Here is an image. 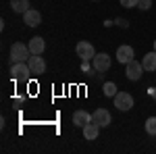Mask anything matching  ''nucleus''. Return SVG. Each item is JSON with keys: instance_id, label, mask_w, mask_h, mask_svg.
I'll list each match as a JSON object with an SVG mask.
<instances>
[{"instance_id": "obj_1", "label": "nucleus", "mask_w": 156, "mask_h": 154, "mask_svg": "<svg viewBox=\"0 0 156 154\" xmlns=\"http://www.w3.org/2000/svg\"><path fill=\"white\" fill-rule=\"evenodd\" d=\"M29 46H25L23 42H15L11 46V65L15 63H27L29 60Z\"/></svg>"}, {"instance_id": "obj_2", "label": "nucleus", "mask_w": 156, "mask_h": 154, "mask_svg": "<svg viewBox=\"0 0 156 154\" xmlns=\"http://www.w3.org/2000/svg\"><path fill=\"white\" fill-rule=\"evenodd\" d=\"M92 67H94V71L98 75H102V73H106L110 69V56H108L106 52H98L94 60H92Z\"/></svg>"}, {"instance_id": "obj_3", "label": "nucleus", "mask_w": 156, "mask_h": 154, "mask_svg": "<svg viewBox=\"0 0 156 154\" xmlns=\"http://www.w3.org/2000/svg\"><path fill=\"white\" fill-rule=\"evenodd\" d=\"M125 67H127V69H125V77H127L129 81H137V79L144 75V65L137 63L135 59H133L131 63H127Z\"/></svg>"}, {"instance_id": "obj_4", "label": "nucleus", "mask_w": 156, "mask_h": 154, "mask_svg": "<svg viewBox=\"0 0 156 154\" xmlns=\"http://www.w3.org/2000/svg\"><path fill=\"white\" fill-rule=\"evenodd\" d=\"M115 106L119 108V110H131L133 108V96L129 92H117L115 96Z\"/></svg>"}, {"instance_id": "obj_5", "label": "nucleus", "mask_w": 156, "mask_h": 154, "mask_svg": "<svg viewBox=\"0 0 156 154\" xmlns=\"http://www.w3.org/2000/svg\"><path fill=\"white\" fill-rule=\"evenodd\" d=\"M29 73H31V69H29L27 63H15V65L11 67V77L15 79V81H23V79H27Z\"/></svg>"}, {"instance_id": "obj_6", "label": "nucleus", "mask_w": 156, "mask_h": 154, "mask_svg": "<svg viewBox=\"0 0 156 154\" xmlns=\"http://www.w3.org/2000/svg\"><path fill=\"white\" fill-rule=\"evenodd\" d=\"M75 52H77V56L81 60H94V56H96V48L90 42H79L75 46Z\"/></svg>"}, {"instance_id": "obj_7", "label": "nucleus", "mask_w": 156, "mask_h": 154, "mask_svg": "<svg viewBox=\"0 0 156 154\" xmlns=\"http://www.w3.org/2000/svg\"><path fill=\"white\" fill-rule=\"evenodd\" d=\"M27 65H29L31 73H36V75L46 73V60L42 59V54H31V56H29V60H27Z\"/></svg>"}, {"instance_id": "obj_8", "label": "nucleus", "mask_w": 156, "mask_h": 154, "mask_svg": "<svg viewBox=\"0 0 156 154\" xmlns=\"http://www.w3.org/2000/svg\"><path fill=\"white\" fill-rule=\"evenodd\" d=\"M133 56H135V52H133V48L129 46V44L119 46V50H117V60H119V63L127 65V63H131V60H133Z\"/></svg>"}, {"instance_id": "obj_9", "label": "nucleus", "mask_w": 156, "mask_h": 154, "mask_svg": "<svg viewBox=\"0 0 156 154\" xmlns=\"http://www.w3.org/2000/svg\"><path fill=\"white\" fill-rule=\"evenodd\" d=\"M92 117H94V121H96L100 127H108L112 123V117H110V113H108L106 108H96Z\"/></svg>"}, {"instance_id": "obj_10", "label": "nucleus", "mask_w": 156, "mask_h": 154, "mask_svg": "<svg viewBox=\"0 0 156 154\" xmlns=\"http://www.w3.org/2000/svg\"><path fill=\"white\" fill-rule=\"evenodd\" d=\"M92 119H94V117H92L87 110H75V113H73V125L83 129V127L90 123V121H92Z\"/></svg>"}, {"instance_id": "obj_11", "label": "nucleus", "mask_w": 156, "mask_h": 154, "mask_svg": "<svg viewBox=\"0 0 156 154\" xmlns=\"http://www.w3.org/2000/svg\"><path fill=\"white\" fill-rule=\"evenodd\" d=\"M23 23L27 25V27H37V25L42 23V15H40V11L29 9V11L23 15Z\"/></svg>"}, {"instance_id": "obj_12", "label": "nucleus", "mask_w": 156, "mask_h": 154, "mask_svg": "<svg viewBox=\"0 0 156 154\" xmlns=\"http://www.w3.org/2000/svg\"><path fill=\"white\" fill-rule=\"evenodd\" d=\"M100 129H102V127H100V125H98L96 121L92 119V121H90V123H87V125L83 127V138L92 142V140H96L98 135H100Z\"/></svg>"}, {"instance_id": "obj_13", "label": "nucleus", "mask_w": 156, "mask_h": 154, "mask_svg": "<svg viewBox=\"0 0 156 154\" xmlns=\"http://www.w3.org/2000/svg\"><path fill=\"white\" fill-rule=\"evenodd\" d=\"M44 50H46V42H44V38H31L29 40V52L31 54H44Z\"/></svg>"}, {"instance_id": "obj_14", "label": "nucleus", "mask_w": 156, "mask_h": 154, "mask_svg": "<svg viewBox=\"0 0 156 154\" xmlns=\"http://www.w3.org/2000/svg\"><path fill=\"white\" fill-rule=\"evenodd\" d=\"M142 65H144V71H148V73L156 71V50L146 54L144 59H142Z\"/></svg>"}, {"instance_id": "obj_15", "label": "nucleus", "mask_w": 156, "mask_h": 154, "mask_svg": "<svg viewBox=\"0 0 156 154\" xmlns=\"http://www.w3.org/2000/svg\"><path fill=\"white\" fill-rule=\"evenodd\" d=\"M11 9L19 15H25L29 11V0H11Z\"/></svg>"}, {"instance_id": "obj_16", "label": "nucleus", "mask_w": 156, "mask_h": 154, "mask_svg": "<svg viewBox=\"0 0 156 154\" xmlns=\"http://www.w3.org/2000/svg\"><path fill=\"white\" fill-rule=\"evenodd\" d=\"M102 92H104V96H106V98H115L119 90H117L115 81H106V83H104V90H102Z\"/></svg>"}, {"instance_id": "obj_17", "label": "nucleus", "mask_w": 156, "mask_h": 154, "mask_svg": "<svg viewBox=\"0 0 156 154\" xmlns=\"http://www.w3.org/2000/svg\"><path fill=\"white\" fill-rule=\"evenodd\" d=\"M146 133L148 135H156V117L146 119Z\"/></svg>"}, {"instance_id": "obj_18", "label": "nucleus", "mask_w": 156, "mask_h": 154, "mask_svg": "<svg viewBox=\"0 0 156 154\" xmlns=\"http://www.w3.org/2000/svg\"><path fill=\"white\" fill-rule=\"evenodd\" d=\"M137 2L140 0H121V6L123 9H133V6H137Z\"/></svg>"}, {"instance_id": "obj_19", "label": "nucleus", "mask_w": 156, "mask_h": 154, "mask_svg": "<svg viewBox=\"0 0 156 154\" xmlns=\"http://www.w3.org/2000/svg\"><path fill=\"white\" fill-rule=\"evenodd\" d=\"M115 25H119V27H123V29H127V27H129V21L123 19V17H117V19H115Z\"/></svg>"}, {"instance_id": "obj_20", "label": "nucleus", "mask_w": 156, "mask_h": 154, "mask_svg": "<svg viewBox=\"0 0 156 154\" xmlns=\"http://www.w3.org/2000/svg\"><path fill=\"white\" fill-rule=\"evenodd\" d=\"M152 6V0H140L137 2V9H142V11H148Z\"/></svg>"}, {"instance_id": "obj_21", "label": "nucleus", "mask_w": 156, "mask_h": 154, "mask_svg": "<svg viewBox=\"0 0 156 154\" xmlns=\"http://www.w3.org/2000/svg\"><path fill=\"white\" fill-rule=\"evenodd\" d=\"M94 67H90V60H81V71L83 73H90Z\"/></svg>"}, {"instance_id": "obj_22", "label": "nucleus", "mask_w": 156, "mask_h": 154, "mask_svg": "<svg viewBox=\"0 0 156 154\" xmlns=\"http://www.w3.org/2000/svg\"><path fill=\"white\" fill-rule=\"evenodd\" d=\"M150 96H152V98L156 100V85H154V88H150Z\"/></svg>"}, {"instance_id": "obj_23", "label": "nucleus", "mask_w": 156, "mask_h": 154, "mask_svg": "<svg viewBox=\"0 0 156 154\" xmlns=\"http://www.w3.org/2000/svg\"><path fill=\"white\" fill-rule=\"evenodd\" d=\"M154 50H156V40H154Z\"/></svg>"}, {"instance_id": "obj_24", "label": "nucleus", "mask_w": 156, "mask_h": 154, "mask_svg": "<svg viewBox=\"0 0 156 154\" xmlns=\"http://www.w3.org/2000/svg\"><path fill=\"white\" fill-rule=\"evenodd\" d=\"M96 2H98V0H96Z\"/></svg>"}]
</instances>
